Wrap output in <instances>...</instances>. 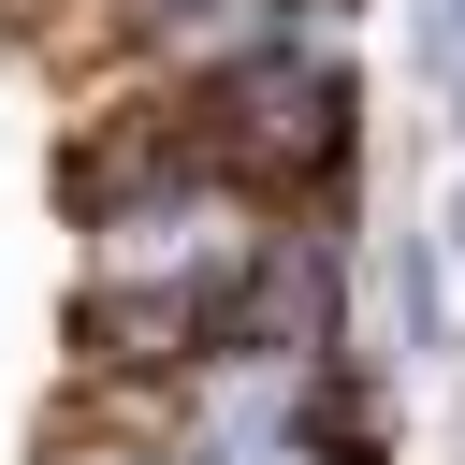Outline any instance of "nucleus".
<instances>
[{
    "mask_svg": "<svg viewBox=\"0 0 465 465\" xmlns=\"http://www.w3.org/2000/svg\"><path fill=\"white\" fill-rule=\"evenodd\" d=\"M174 102H189L203 160H218L247 203H320V189L349 174V131H363V87H349L334 29H262V44H232V58H203Z\"/></svg>",
    "mask_w": 465,
    "mask_h": 465,
    "instance_id": "f257e3e1",
    "label": "nucleus"
},
{
    "mask_svg": "<svg viewBox=\"0 0 465 465\" xmlns=\"http://www.w3.org/2000/svg\"><path fill=\"white\" fill-rule=\"evenodd\" d=\"M392 320H407V363H436V349H450V291H436V247H421V232L392 247Z\"/></svg>",
    "mask_w": 465,
    "mask_h": 465,
    "instance_id": "f03ea898",
    "label": "nucleus"
},
{
    "mask_svg": "<svg viewBox=\"0 0 465 465\" xmlns=\"http://www.w3.org/2000/svg\"><path fill=\"white\" fill-rule=\"evenodd\" d=\"M58 465H174L160 421H116V436H58Z\"/></svg>",
    "mask_w": 465,
    "mask_h": 465,
    "instance_id": "7ed1b4c3",
    "label": "nucleus"
},
{
    "mask_svg": "<svg viewBox=\"0 0 465 465\" xmlns=\"http://www.w3.org/2000/svg\"><path fill=\"white\" fill-rule=\"evenodd\" d=\"M436 73H450V102H465V0H436Z\"/></svg>",
    "mask_w": 465,
    "mask_h": 465,
    "instance_id": "20e7f679",
    "label": "nucleus"
},
{
    "mask_svg": "<svg viewBox=\"0 0 465 465\" xmlns=\"http://www.w3.org/2000/svg\"><path fill=\"white\" fill-rule=\"evenodd\" d=\"M450 262H465V203H450Z\"/></svg>",
    "mask_w": 465,
    "mask_h": 465,
    "instance_id": "39448f33",
    "label": "nucleus"
}]
</instances>
